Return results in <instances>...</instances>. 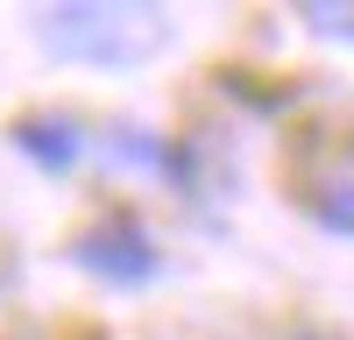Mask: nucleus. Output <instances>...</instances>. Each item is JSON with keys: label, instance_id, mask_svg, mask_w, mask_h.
Here are the masks:
<instances>
[{"label": "nucleus", "instance_id": "obj_1", "mask_svg": "<svg viewBox=\"0 0 354 340\" xmlns=\"http://www.w3.org/2000/svg\"><path fill=\"white\" fill-rule=\"evenodd\" d=\"M36 28L57 57H85V64H142L170 43L163 8H43Z\"/></svg>", "mask_w": 354, "mask_h": 340}, {"label": "nucleus", "instance_id": "obj_2", "mask_svg": "<svg viewBox=\"0 0 354 340\" xmlns=\"http://www.w3.org/2000/svg\"><path fill=\"white\" fill-rule=\"evenodd\" d=\"M71 255L93 276H113V283H142L156 270V248H149V234H142L135 220H100V227H85V234L71 241Z\"/></svg>", "mask_w": 354, "mask_h": 340}, {"label": "nucleus", "instance_id": "obj_3", "mask_svg": "<svg viewBox=\"0 0 354 340\" xmlns=\"http://www.w3.org/2000/svg\"><path fill=\"white\" fill-rule=\"evenodd\" d=\"M15 142H21L36 163H50V170L78 163V128H71V121H21V128H15Z\"/></svg>", "mask_w": 354, "mask_h": 340}, {"label": "nucleus", "instance_id": "obj_4", "mask_svg": "<svg viewBox=\"0 0 354 340\" xmlns=\"http://www.w3.org/2000/svg\"><path fill=\"white\" fill-rule=\"evenodd\" d=\"M319 220H326L333 234H354V185H326L319 191Z\"/></svg>", "mask_w": 354, "mask_h": 340}, {"label": "nucleus", "instance_id": "obj_5", "mask_svg": "<svg viewBox=\"0 0 354 340\" xmlns=\"http://www.w3.org/2000/svg\"><path fill=\"white\" fill-rule=\"evenodd\" d=\"M305 21L319 28V36H340V43H354V8H333V0H312V8H305Z\"/></svg>", "mask_w": 354, "mask_h": 340}]
</instances>
